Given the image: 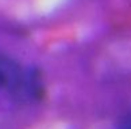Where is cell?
<instances>
[{
  "label": "cell",
  "mask_w": 131,
  "mask_h": 129,
  "mask_svg": "<svg viewBox=\"0 0 131 129\" xmlns=\"http://www.w3.org/2000/svg\"><path fill=\"white\" fill-rule=\"evenodd\" d=\"M120 129H131V114L127 117V119L124 121V123L121 125V128Z\"/></svg>",
  "instance_id": "2"
},
{
  "label": "cell",
  "mask_w": 131,
  "mask_h": 129,
  "mask_svg": "<svg viewBox=\"0 0 131 129\" xmlns=\"http://www.w3.org/2000/svg\"><path fill=\"white\" fill-rule=\"evenodd\" d=\"M20 83V73L16 64L0 59V90H14Z\"/></svg>",
  "instance_id": "1"
}]
</instances>
